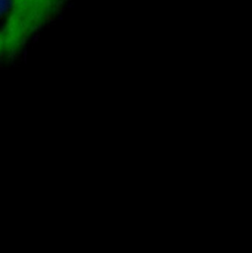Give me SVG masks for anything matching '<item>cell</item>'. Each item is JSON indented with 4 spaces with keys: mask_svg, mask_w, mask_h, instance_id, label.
<instances>
[{
    "mask_svg": "<svg viewBox=\"0 0 252 253\" xmlns=\"http://www.w3.org/2000/svg\"><path fill=\"white\" fill-rule=\"evenodd\" d=\"M10 8V0H0V18L8 14Z\"/></svg>",
    "mask_w": 252,
    "mask_h": 253,
    "instance_id": "obj_2",
    "label": "cell"
},
{
    "mask_svg": "<svg viewBox=\"0 0 252 253\" xmlns=\"http://www.w3.org/2000/svg\"><path fill=\"white\" fill-rule=\"evenodd\" d=\"M5 53V41L2 31H0V55Z\"/></svg>",
    "mask_w": 252,
    "mask_h": 253,
    "instance_id": "obj_3",
    "label": "cell"
},
{
    "mask_svg": "<svg viewBox=\"0 0 252 253\" xmlns=\"http://www.w3.org/2000/svg\"><path fill=\"white\" fill-rule=\"evenodd\" d=\"M70 0H10L6 24L2 30L5 53L12 56L49 22H51Z\"/></svg>",
    "mask_w": 252,
    "mask_h": 253,
    "instance_id": "obj_1",
    "label": "cell"
}]
</instances>
